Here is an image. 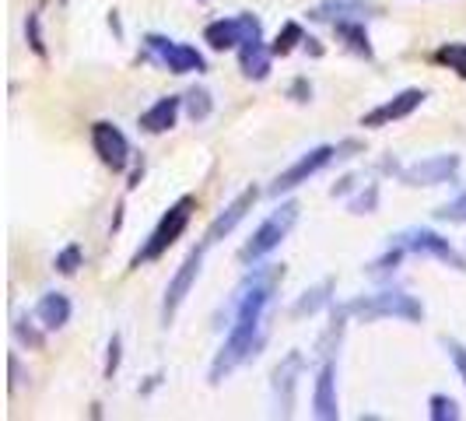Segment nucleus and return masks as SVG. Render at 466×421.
Instances as JSON below:
<instances>
[{
  "label": "nucleus",
  "instance_id": "nucleus-20",
  "mask_svg": "<svg viewBox=\"0 0 466 421\" xmlns=\"http://www.w3.org/2000/svg\"><path fill=\"white\" fill-rule=\"evenodd\" d=\"M333 28H337V35H340L358 57L372 60V42H369V32H365L362 21H333Z\"/></svg>",
  "mask_w": 466,
  "mask_h": 421
},
{
  "label": "nucleus",
  "instance_id": "nucleus-16",
  "mask_svg": "<svg viewBox=\"0 0 466 421\" xmlns=\"http://www.w3.org/2000/svg\"><path fill=\"white\" fill-rule=\"evenodd\" d=\"M375 11L378 7L369 0H323L319 7H312V18L316 21H365Z\"/></svg>",
  "mask_w": 466,
  "mask_h": 421
},
{
  "label": "nucleus",
  "instance_id": "nucleus-30",
  "mask_svg": "<svg viewBox=\"0 0 466 421\" xmlns=\"http://www.w3.org/2000/svg\"><path fill=\"white\" fill-rule=\"evenodd\" d=\"M25 32H28V42H32V50H35L39 57H46V46H42V32H39V14H28V25H25Z\"/></svg>",
  "mask_w": 466,
  "mask_h": 421
},
{
  "label": "nucleus",
  "instance_id": "nucleus-22",
  "mask_svg": "<svg viewBox=\"0 0 466 421\" xmlns=\"http://www.w3.org/2000/svg\"><path fill=\"white\" fill-rule=\"evenodd\" d=\"M435 60L446 64L449 71H456L460 78H466V42H446V46H439Z\"/></svg>",
  "mask_w": 466,
  "mask_h": 421
},
{
  "label": "nucleus",
  "instance_id": "nucleus-6",
  "mask_svg": "<svg viewBox=\"0 0 466 421\" xmlns=\"http://www.w3.org/2000/svg\"><path fill=\"white\" fill-rule=\"evenodd\" d=\"M393 242H396V246H403L407 253L435 256V260H442V264H449V267H456V271H466L463 253H456V249H453V242H449V239H442V235H439V232H432V228H407V232L393 235Z\"/></svg>",
  "mask_w": 466,
  "mask_h": 421
},
{
  "label": "nucleus",
  "instance_id": "nucleus-3",
  "mask_svg": "<svg viewBox=\"0 0 466 421\" xmlns=\"http://www.w3.org/2000/svg\"><path fill=\"white\" fill-rule=\"evenodd\" d=\"M298 201H287V204H280L253 235H249V242L239 249V260L242 264H256V260H264L267 253H274L280 242L287 239V232L294 228V221H298Z\"/></svg>",
  "mask_w": 466,
  "mask_h": 421
},
{
  "label": "nucleus",
  "instance_id": "nucleus-7",
  "mask_svg": "<svg viewBox=\"0 0 466 421\" xmlns=\"http://www.w3.org/2000/svg\"><path fill=\"white\" fill-rule=\"evenodd\" d=\"M333 158H337V148H330V144H319V148L305 151L298 162H291L278 180L271 183V190H267V194H271V197H280V194H287V190H294V187L309 183V180H312L319 169H326Z\"/></svg>",
  "mask_w": 466,
  "mask_h": 421
},
{
  "label": "nucleus",
  "instance_id": "nucleus-19",
  "mask_svg": "<svg viewBox=\"0 0 466 421\" xmlns=\"http://www.w3.org/2000/svg\"><path fill=\"white\" fill-rule=\"evenodd\" d=\"M271 50L264 46V39H253L246 46H239V64H242V74L253 78V81H264L271 74Z\"/></svg>",
  "mask_w": 466,
  "mask_h": 421
},
{
  "label": "nucleus",
  "instance_id": "nucleus-27",
  "mask_svg": "<svg viewBox=\"0 0 466 421\" xmlns=\"http://www.w3.org/2000/svg\"><path fill=\"white\" fill-rule=\"evenodd\" d=\"M81 260H85L81 246H78V242H71L67 249H60V253H57V271H60V274H74V271L81 267Z\"/></svg>",
  "mask_w": 466,
  "mask_h": 421
},
{
  "label": "nucleus",
  "instance_id": "nucleus-8",
  "mask_svg": "<svg viewBox=\"0 0 466 421\" xmlns=\"http://www.w3.org/2000/svg\"><path fill=\"white\" fill-rule=\"evenodd\" d=\"M203 242L189 253L187 260H183V267L172 274V281H169V288H165V302H162V323L169 326L172 319H176V313H180V306L187 302L189 288L196 285V278H200V267H203Z\"/></svg>",
  "mask_w": 466,
  "mask_h": 421
},
{
  "label": "nucleus",
  "instance_id": "nucleus-9",
  "mask_svg": "<svg viewBox=\"0 0 466 421\" xmlns=\"http://www.w3.org/2000/svg\"><path fill=\"white\" fill-rule=\"evenodd\" d=\"M456 172H460V155H432V158H421V162L407 165L400 172V180L407 187H442Z\"/></svg>",
  "mask_w": 466,
  "mask_h": 421
},
{
  "label": "nucleus",
  "instance_id": "nucleus-2",
  "mask_svg": "<svg viewBox=\"0 0 466 421\" xmlns=\"http://www.w3.org/2000/svg\"><path fill=\"white\" fill-rule=\"evenodd\" d=\"M344 316H358V319H382V316H393V319H407V323H421L424 319V306L407 295V292H378V295H365V299H355L348 306H340Z\"/></svg>",
  "mask_w": 466,
  "mask_h": 421
},
{
  "label": "nucleus",
  "instance_id": "nucleus-4",
  "mask_svg": "<svg viewBox=\"0 0 466 421\" xmlns=\"http://www.w3.org/2000/svg\"><path fill=\"white\" fill-rule=\"evenodd\" d=\"M193 208H196V201L193 197H180L172 208L162 214V221H158V228L148 235V242L137 249V256H134V267H141V264H151V260H158L183 232H187L189 218H193Z\"/></svg>",
  "mask_w": 466,
  "mask_h": 421
},
{
  "label": "nucleus",
  "instance_id": "nucleus-28",
  "mask_svg": "<svg viewBox=\"0 0 466 421\" xmlns=\"http://www.w3.org/2000/svg\"><path fill=\"white\" fill-rule=\"evenodd\" d=\"M375 204H378V187L369 183V190H365V194H358V197L351 201V214H372Z\"/></svg>",
  "mask_w": 466,
  "mask_h": 421
},
{
  "label": "nucleus",
  "instance_id": "nucleus-5",
  "mask_svg": "<svg viewBox=\"0 0 466 421\" xmlns=\"http://www.w3.org/2000/svg\"><path fill=\"white\" fill-rule=\"evenodd\" d=\"M253 39H264V28H260V18L256 14H235V18H221V21H210L203 28V42L218 53L225 50H235V46H246Z\"/></svg>",
  "mask_w": 466,
  "mask_h": 421
},
{
  "label": "nucleus",
  "instance_id": "nucleus-11",
  "mask_svg": "<svg viewBox=\"0 0 466 421\" xmlns=\"http://www.w3.org/2000/svg\"><path fill=\"white\" fill-rule=\"evenodd\" d=\"M92 144H95V155H98L112 172H123V169H126V162H130V141H126V134H123L116 123L98 119L92 126Z\"/></svg>",
  "mask_w": 466,
  "mask_h": 421
},
{
  "label": "nucleus",
  "instance_id": "nucleus-21",
  "mask_svg": "<svg viewBox=\"0 0 466 421\" xmlns=\"http://www.w3.org/2000/svg\"><path fill=\"white\" fill-rule=\"evenodd\" d=\"M330 292H333V281H319L316 288H309L294 306H291V316H312V313H319L323 306H330Z\"/></svg>",
  "mask_w": 466,
  "mask_h": 421
},
{
  "label": "nucleus",
  "instance_id": "nucleus-14",
  "mask_svg": "<svg viewBox=\"0 0 466 421\" xmlns=\"http://www.w3.org/2000/svg\"><path fill=\"white\" fill-rule=\"evenodd\" d=\"M421 103H424V92H421V88H407V92L393 96L389 103L375 105L372 112H365V116H362V126H389V123L410 116Z\"/></svg>",
  "mask_w": 466,
  "mask_h": 421
},
{
  "label": "nucleus",
  "instance_id": "nucleus-26",
  "mask_svg": "<svg viewBox=\"0 0 466 421\" xmlns=\"http://www.w3.org/2000/svg\"><path fill=\"white\" fill-rule=\"evenodd\" d=\"M435 218L439 221H449V225H466V190L460 197H453L449 204H442V208L435 210Z\"/></svg>",
  "mask_w": 466,
  "mask_h": 421
},
{
  "label": "nucleus",
  "instance_id": "nucleus-24",
  "mask_svg": "<svg viewBox=\"0 0 466 421\" xmlns=\"http://www.w3.org/2000/svg\"><path fill=\"white\" fill-rule=\"evenodd\" d=\"M210 109H214V103H210V92L207 88H189L187 92V112L193 123H200V119H207L210 116Z\"/></svg>",
  "mask_w": 466,
  "mask_h": 421
},
{
  "label": "nucleus",
  "instance_id": "nucleus-25",
  "mask_svg": "<svg viewBox=\"0 0 466 421\" xmlns=\"http://www.w3.org/2000/svg\"><path fill=\"white\" fill-rule=\"evenodd\" d=\"M428 415H432V421H456L460 418V404L453 397H446V394H435L428 401Z\"/></svg>",
  "mask_w": 466,
  "mask_h": 421
},
{
  "label": "nucleus",
  "instance_id": "nucleus-29",
  "mask_svg": "<svg viewBox=\"0 0 466 421\" xmlns=\"http://www.w3.org/2000/svg\"><path fill=\"white\" fill-rule=\"evenodd\" d=\"M446 351H449V358H453V365H456V372H460V379L466 383V348L460 341H446Z\"/></svg>",
  "mask_w": 466,
  "mask_h": 421
},
{
  "label": "nucleus",
  "instance_id": "nucleus-23",
  "mask_svg": "<svg viewBox=\"0 0 466 421\" xmlns=\"http://www.w3.org/2000/svg\"><path fill=\"white\" fill-rule=\"evenodd\" d=\"M298 42H305V32H302V25H298V21H287V25L278 32V39H274L271 53H274V57H287Z\"/></svg>",
  "mask_w": 466,
  "mask_h": 421
},
{
  "label": "nucleus",
  "instance_id": "nucleus-15",
  "mask_svg": "<svg viewBox=\"0 0 466 421\" xmlns=\"http://www.w3.org/2000/svg\"><path fill=\"white\" fill-rule=\"evenodd\" d=\"M298 372H302V351H291L274 369V397H278V415H284V418L291 415V404H294Z\"/></svg>",
  "mask_w": 466,
  "mask_h": 421
},
{
  "label": "nucleus",
  "instance_id": "nucleus-10",
  "mask_svg": "<svg viewBox=\"0 0 466 421\" xmlns=\"http://www.w3.org/2000/svg\"><path fill=\"white\" fill-rule=\"evenodd\" d=\"M148 53L162 64V67H169L172 74H193V71H203V57L187 46V42H172V39H165V35H148Z\"/></svg>",
  "mask_w": 466,
  "mask_h": 421
},
{
  "label": "nucleus",
  "instance_id": "nucleus-1",
  "mask_svg": "<svg viewBox=\"0 0 466 421\" xmlns=\"http://www.w3.org/2000/svg\"><path fill=\"white\" fill-rule=\"evenodd\" d=\"M284 278V267H264V271H253L232 295L228 302V313H232V323H228V333H225V344L221 351L214 355L210 362V383H225L242 362H249L267 333H264V313L267 306L274 302V288L278 281Z\"/></svg>",
  "mask_w": 466,
  "mask_h": 421
},
{
  "label": "nucleus",
  "instance_id": "nucleus-12",
  "mask_svg": "<svg viewBox=\"0 0 466 421\" xmlns=\"http://www.w3.org/2000/svg\"><path fill=\"white\" fill-rule=\"evenodd\" d=\"M312 411H316V418H323V421L340 418V401H337V365H333V358H326L323 369H319V376H316Z\"/></svg>",
  "mask_w": 466,
  "mask_h": 421
},
{
  "label": "nucleus",
  "instance_id": "nucleus-18",
  "mask_svg": "<svg viewBox=\"0 0 466 421\" xmlns=\"http://www.w3.org/2000/svg\"><path fill=\"white\" fill-rule=\"evenodd\" d=\"M180 105H183V99H176V96L158 99L148 112H141V126H144L148 134H165V130H172V126H176V116H180Z\"/></svg>",
  "mask_w": 466,
  "mask_h": 421
},
{
  "label": "nucleus",
  "instance_id": "nucleus-31",
  "mask_svg": "<svg viewBox=\"0 0 466 421\" xmlns=\"http://www.w3.org/2000/svg\"><path fill=\"white\" fill-rule=\"evenodd\" d=\"M116 365H119V337H112V341H109V362H105V376H112V372H116Z\"/></svg>",
  "mask_w": 466,
  "mask_h": 421
},
{
  "label": "nucleus",
  "instance_id": "nucleus-17",
  "mask_svg": "<svg viewBox=\"0 0 466 421\" xmlns=\"http://www.w3.org/2000/svg\"><path fill=\"white\" fill-rule=\"evenodd\" d=\"M35 319H39L46 330L67 326V319H71V299H67L64 292H46V295L35 302Z\"/></svg>",
  "mask_w": 466,
  "mask_h": 421
},
{
  "label": "nucleus",
  "instance_id": "nucleus-13",
  "mask_svg": "<svg viewBox=\"0 0 466 421\" xmlns=\"http://www.w3.org/2000/svg\"><path fill=\"white\" fill-rule=\"evenodd\" d=\"M253 204H256V190L249 187V190H242L228 208L221 210L214 221H210V228H207V235H203V246H214V242H221L225 235H232L235 232V225L253 210Z\"/></svg>",
  "mask_w": 466,
  "mask_h": 421
}]
</instances>
